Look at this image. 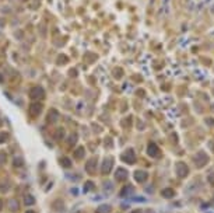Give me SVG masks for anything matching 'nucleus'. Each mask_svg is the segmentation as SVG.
Segmentation results:
<instances>
[{"label":"nucleus","instance_id":"25","mask_svg":"<svg viewBox=\"0 0 214 213\" xmlns=\"http://www.w3.org/2000/svg\"><path fill=\"white\" fill-rule=\"evenodd\" d=\"M2 209H3V200L0 199V210H2Z\"/></svg>","mask_w":214,"mask_h":213},{"label":"nucleus","instance_id":"28","mask_svg":"<svg viewBox=\"0 0 214 213\" xmlns=\"http://www.w3.org/2000/svg\"><path fill=\"white\" fill-rule=\"evenodd\" d=\"M27 213H37V212H32V210H28V212H27Z\"/></svg>","mask_w":214,"mask_h":213},{"label":"nucleus","instance_id":"12","mask_svg":"<svg viewBox=\"0 0 214 213\" xmlns=\"http://www.w3.org/2000/svg\"><path fill=\"white\" fill-rule=\"evenodd\" d=\"M8 208H10L11 212H17V210H18V200H17L16 198L10 199V200H8Z\"/></svg>","mask_w":214,"mask_h":213},{"label":"nucleus","instance_id":"2","mask_svg":"<svg viewBox=\"0 0 214 213\" xmlns=\"http://www.w3.org/2000/svg\"><path fill=\"white\" fill-rule=\"evenodd\" d=\"M41 112H42V104L41 103H32L31 105L28 107V114H29V116H32V118H37Z\"/></svg>","mask_w":214,"mask_h":213},{"label":"nucleus","instance_id":"23","mask_svg":"<svg viewBox=\"0 0 214 213\" xmlns=\"http://www.w3.org/2000/svg\"><path fill=\"white\" fill-rule=\"evenodd\" d=\"M76 139H77V136H76V135H71V136H70V142H69V145H74V143H76Z\"/></svg>","mask_w":214,"mask_h":213},{"label":"nucleus","instance_id":"18","mask_svg":"<svg viewBox=\"0 0 214 213\" xmlns=\"http://www.w3.org/2000/svg\"><path fill=\"white\" fill-rule=\"evenodd\" d=\"M109 212H111V208L108 205H102L97 209V213H109Z\"/></svg>","mask_w":214,"mask_h":213},{"label":"nucleus","instance_id":"14","mask_svg":"<svg viewBox=\"0 0 214 213\" xmlns=\"http://www.w3.org/2000/svg\"><path fill=\"white\" fill-rule=\"evenodd\" d=\"M134 189H133V187H130V185H126L125 188H123L122 191H120V196L122 198H125L126 195H129V194H132V192H133Z\"/></svg>","mask_w":214,"mask_h":213},{"label":"nucleus","instance_id":"15","mask_svg":"<svg viewBox=\"0 0 214 213\" xmlns=\"http://www.w3.org/2000/svg\"><path fill=\"white\" fill-rule=\"evenodd\" d=\"M24 203H25L27 206H32L35 203V198L32 196V195H25V198H24Z\"/></svg>","mask_w":214,"mask_h":213},{"label":"nucleus","instance_id":"27","mask_svg":"<svg viewBox=\"0 0 214 213\" xmlns=\"http://www.w3.org/2000/svg\"><path fill=\"white\" fill-rule=\"evenodd\" d=\"M132 213H141L140 210H134V212H132Z\"/></svg>","mask_w":214,"mask_h":213},{"label":"nucleus","instance_id":"7","mask_svg":"<svg viewBox=\"0 0 214 213\" xmlns=\"http://www.w3.org/2000/svg\"><path fill=\"white\" fill-rule=\"evenodd\" d=\"M147 152H149V154L151 156V157H158L159 156V149L157 147L155 143H150L149 147H147Z\"/></svg>","mask_w":214,"mask_h":213},{"label":"nucleus","instance_id":"29","mask_svg":"<svg viewBox=\"0 0 214 213\" xmlns=\"http://www.w3.org/2000/svg\"><path fill=\"white\" fill-rule=\"evenodd\" d=\"M0 125H2V121H0Z\"/></svg>","mask_w":214,"mask_h":213},{"label":"nucleus","instance_id":"26","mask_svg":"<svg viewBox=\"0 0 214 213\" xmlns=\"http://www.w3.org/2000/svg\"><path fill=\"white\" fill-rule=\"evenodd\" d=\"M0 83H3V76L0 74Z\"/></svg>","mask_w":214,"mask_h":213},{"label":"nucleus","instance_id":"22","mask_svg":"<svg viewBox=\"0 0 214 213\" xmlns=\"http://www.w3.org/2000/svg\"><path fill=\"white\" fill-rule=\"evenodd\" d=\"M6 161H7V154H6V152H0V166L4 164Z\"/></svg>","mask_w":214,"mask_h":213},{"label":"nucleus","instance_id":"19","mask_svg":"<svg viewBox=\"0 0 214 213\" xmlns=\"http://www.w3.org/2000/svg\"><path fill=\"white\" fill-rule=\"evenodd\" d=\"M13 166L14 167H23L24 166V160L21 157H16L13 160Z\"/></svg>","mask_w":214,"mask_h":213},{"label":"nucleus","instance_id":"21","mask_svg":"<svg viewBox=\"0 0 214 213\" xmlns=\"http://www.w3.org/2000/svg\"><path fill=\"white\" fill-rule=\"evenodd\" d=\"M8 140V133L6 132H0V143H4Z\"/></svg>","mask_w":214,"mask_h":213},{"label":"nucleus","instance_id":"6","mask_svg":"<svg viewBox=\"0 0 214 213\" xmlns=\"http://www.w3.org/2000/svg\"><path fill=\"white\" fill-rule=\"evenodd\" d=\"M112 158L111 157H108V158H105L104 160V163H102V167H101V171H102V174H105V175H107V174H109L111 173V170H112Z\"/></svg>","mask_w":214,"mask_h":213},{"label":"nucleus","instance_id":"16","mask_svg":"<svg viewBox=\"0 0 214 213\" xmlns=\"http://www.w3.org/2000/svg\"><path fill=\"white\" fill-rule=\"evenodd\" d=\"M161 195L164 198H172L174 195H175V192H174V189H170V188H165V189L161 191Z\"/></svg>","mask_w":214,"mask_h":213},{"label":"nucleus","instance_id":"10","mask_svg":"<svg viewBox=\"0 0 214 213\" xmlns=\"http://www.w3.org/2000/svg\"><path fill=\"white\" fill-rule=\"evenodd\" d=\"M11 188V184L10 181H0V194H6V192H8Z\"/></svg>","mask_w":214,"mask_h":213},{"label":"nucleus","instance_id":"4","mask_svg":"<svg viewBox=\"0 0 214 213\" xmlns=\"http://www.w3.org/2000/svg\"><path fill=\"white\" fill-rule=\"evenodd\" d=\"M86 171L90 175H94L95 171H97V158H91L86 163Z\"/></svg>","mask_w":214,"mask_h":213},{"label":"nucleus","instance_id":"3","mask_svg":"<svg viewBox=\"0 0 214 213\" xmlns=\"http://www.w3.org/2000/svg\"><path fill=\"white\" fill-rule=\"evenodd\" d=\"M175 168H176V174L180 177V178H183V177H186L188 175V173H189V168H188V166H186L185 163H176V166H175Z\"/></svg>","mask_w":214,"mask_h":213},{"label":"nucleus","instance_id":"20","mask_svg":"<svg viewBox=\"0 0 214 213\" xmlns=\"http://www.w3.org/2000/svg\"><path fill=\"white\" fill-rule=\"evenodd\" d=\"M60 163H62V166H63V167H66V168H69V167L71 166V161H70V158H67V157H63Z\"/></svg>","mask_w":214,"mask_h":213},{"label":"nucleus","instance_id":"1","mask_svg":"<svg viewBox=\"0 0 214 213\" xmlns=\"http://www.w3.org/2000/svg\"><path fill=\"white\" fill-rule=\"evenodd\" d=\"M29 97H31V100H42V98L45 97V91L42 87H32L31 91H29Z\"/></svg>","mask_w":214,"mask_h":213},{"label":"nucleus","instance_id":"8","mask_svg":"<svg viewBox=\"0 0 214 213\" xmlns=\"http://www.w3.org/2000/svg\"><path fill=\"white\" fill-rule=\"evenodd\" d=\"M115 178L117 181H125L128 178V171L125 168H117L116 170V174H115Z\"/></svg>","mask_w":214,"mask_h":213},{"label":"nucleus","instance_id":"13","mask_svg":"<svg viewBox=\"0 0 214 213\" xmlns=\"http://www.w3.org/2000/svg\"><path fill=\"white\" fill-rule=\"evenodd\" d=\"M84 154H86V150H84V147H78V149H76V152H74V157H76L77 160L84 158Z\"/></svg>","mask_w":214,"mask_h":213},{"label":"nucleus","instance_id":"9","mask_svg":"<svg viewBox=\"0 0 214 213\" xmlns=\"http://www.w3.org/2000/svg\"><path fill=\"white\" fill-rule=\"evenodd\" d=\"M134 178H136L137 182H144L149 178V174H147L146 171H136V173H134Z\"/></svg>","mask_w":214,"mask_h":213},{"label":"nucleus","instance_id":"24","mask_svg":"<svg viewBox=\"0 0 214 213\" xmlns=\"http://www.w3.org/2000/svg\"><path fill=\"white\" fill-rule=\"evenodd\" d=\"M86 185H87V187L84 188V191H88V189H91V188H92V182H91V181H88Z\"/></svg>","mask_w":214,"mask_h":213},{"label":"nucleus","instance_id":"11","mask_svg":"<svg viewBox=\"0 0 214 213\" xmlns=\"http://www.w3.org/2000/svg\"><path fill=\"white\" fill-rule=\"evenodd\" d=\"M59 118V112L56 109H50L48 114V122H56Z\"/></svg>","mask_w":214,"mask_h":213},{"label":"nucleus","instance_id":"5","mask_svg":"<svg viewBox=\"0 0 214 213\" xmlns=\"http://www.w3.org/2000/svg\"><path fill=\"white\" fill-rule=\"evenodd\" d=\"M122 160L126 161V163H129V164H134V163H136V156H134L133 150H128L126 153H123V154H122Z\"/></svg>","mask_w":214,"mask_h":213},{"label":"nucleus","instance_id":"17","mask_svg":"<svg viewBox=\"0 0 214 213\" xmlns=\"http://www.w3.org/2000/svg\"><path fill=\"white\" fill-rule=\"evenodd\" d=\"M63 137H65V129H63V128H59V129H56V133H55V139H56V140H63Z\"/></svg>","mask_w":214,"mask_h":213}]
</instances>
